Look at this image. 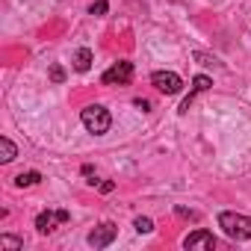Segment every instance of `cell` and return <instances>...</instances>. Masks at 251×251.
I'll list each match as a JSON object with an SVG mask.
<instances>
[{"mask_svg":"<svg viewBox=\"0 0 251 251\" xmlns=\"http://www.w3.org/2000/svg\"><path fill=\"white\" fill-rule=\"evenodd\" d=\"M210 86H213V80H210L207 74H198V77L192 80V89H189V95H186V98H183V103H180V112H186V109H189V103L195 100V95H201V92H207Z\"/></svg>","mask_w":251,"mask_h":251,"instance_id":"cell-8","label":"cell"},{"mask_svg":"<svg viewBox=\"0 0 251 251\" xmlns=\"http://www.w3.org/2000/svg\"><path fill=\"white\" fill-rule=\"evenodd\" d=\"M39 180H42V175H39V172H21V175L15 177V186H18V189H24V186H36Z\"/></svg>","mask_w":251,"mask_h":251,"instance_id":"cell-10","label":"cell"},{"mask_svg":"<svg viewBox=\"0 0 251 251\" xmlns=\"http://www.w3.org/2000/svg\"><path fill=\"white\" fill-rule=\"evenodd\" d=\"M0 160H3V163H12L15 160V145H12V139H0Z\"/></svg>","mask_w":251,"mask_h":251,"instance_id":"cell-11","label":"cell"},{"mask_svg":"<svg viewBox=\"0 0 251 251\" xmlns=\"http://www.w3.org/2000/svg\"><path fill=\"white\" fill-rule=\"evenodd\" d=\"M50 80H53V83H62V80H65L62 65H50Z\"/></svg>","mask_w":251,"mask_h":251,"instance_id":"cell-15","label":"cell"},{"mask_svg":"<svg viewBox=\"0 0 251 251\" xmlns=\"http://www.w3.org/2000/svg\"><path fill=\"white\" fill-rule=\"evenodd\" d=\"M80 121H83V127H86L89 133H95V136L106 133V130H109V124H112V118H109V109H103L100 103H92V106H86V109L80 112Z\"/></svg>","mask_w":251,"mask_h":251,"instance_id":"cell-2","label":"cell"},{"mask_svg":"<svg viewBox=\"0 0 251 251\" xmlns=\"http://www.w3.org/2000/svg\"><path fill=\"white\" fill-rule=\"evenodd\" d=\"M115 233H118V227H115L112 222H103V225H98V227L89 233V245H92V248H106V245L115 239Z\"/></svg>","mask_w":251,"mask_h":251,"instance_id":"cell-6","label":"cell"},{"mask_svg":"<svg viewBox=\"0 0 251 251\" xmlns=\"http://www.w3.org/2000/svg\"><path fill=\"white\" fill-rule=\"evenodd\" d=\"M98 189H100V192H112L115 183H112V180H103V183H98Z\"/></svg>","mask_w":251,"mask_h":251,"instance_id":"cell-17","label":"cell"},{"mask_svg":"<svg viewBox=\"0 0 251 251\" xmlns=\"http://www.w3.org/2000/svg\"><path fill=\"white\" fill-rule=\"evenodd\" d=\"M71 216H68V210H45V213H39V219H36V227H39V233H53L59 225H65Z\"/></svg>","mask_w":251,"mask_h":251,"instance_id":"cell-4","label":"cell"},{"mask_svg":"<svg viewBox=\"0 0 251 251\" xmlns=\"http://www.w3.org/2000/svg\"><path fill=\"white\" fill-rule=\"evenodd\" d=\"M219 227H222L230 239H236V242L251 239V216H242V213H230V210H225V213H219Z\"/></svg>","mask_w":251,"mask_h":251,"instance_id":"cell-1","label":"cell"},{"mask_svg":"<svg viewBox=\"0 0 251 251\" xmlns=\"http://www.w3.org/2000/svg\"><path fill=\"white\" fill-rule=\"evenodd\" d=\"M133 106H136V109H142V112H148V109H151V100H145V98H136V100H133Z\"/></svg>","mask_w":251,"mask_h":251,"instance_id":"cell-16","label":"cell"},{"mask_svg":"<svg viewBox=\"0 0 251 251\" xmlns=\"http://www.w3.org/2000/svg\"><path fill=\"white\" fill-rule=\"evenodd\" d=\"M0 248H24V239H18V236H9V233H3V236H0Z\"/></svg>","mask_w":251,"mask_h":251,"instance_id":"cell-12","label":"cell"},{"mask_svg":"<svg viewBox=\"0 0 251 251\" xmlns=\"http://www.w3.org/2000/svg\"><path fill=\"white\" fill-rule=\"evenodd\" d=\"M151 83H154L163 95H177V92L183 89V80H180V74H175V71H154Z\"/></svg>","mask_w":251,"mask_h":251,"instance_id":"cell-5","label":"cell"},{"mask_svg":"<svg viewBox=\"0 0 251 251\" xmlns=\"http://www.w3.org/2000/svg\"><path fill=\"white\" fill-rule=\"evenodd\" d=\"M106 9H109L106 0H95V3L89 6V15H106Z\"/></svg>","mask_w":251,"mask_h":251,"instance_id":"cell-14","label":"cell"},{"mask_svg":"<svg viewBox=\"0 0 251 251\" xmlns=\"http://www.w3.org/2000/svg\"><path fill=\"white\" fill-rule=\"evenodd\" d=\"M133 80V62H115L112 68L103 71V86H127Z\"/></svg>","mask_w":251,"mask_h":251,"instance_id":"cell-3","label":"cell"},{"mask_svg":"<svg viewBox=\"0 0 251 251\" xmlns=\"http://www.w3.org/2000/svg\"><path fill=\"white\" fill-rule=\"evenodd\" d=\"M183 248H189V251H195V248L213 251V248H216V236H213L210 230H192V233L183 239Z\"/></svg>","mask_w":251,"mask_h":251,"instance_id":"cell-7","label":"cell"},{"mask_svg":"<svg viewBox=\"0 0 251 251\" xmlns=\"http://www.w3.org/2000/svg\"><path fill=\"white\" fill-rule=\"evenodd\" d=\"M74 68H77L80 74H86V71L92 68V50H89V48H80V50L74 53Z\"/></svg>","mask_w":251,"mask_h":251,"instance_id":"cell-9","label":"cell"},{"mask_svg":"<svg viewBox=\"0 0 251 251\" xmlns=\"http://www.w3.org/2000/svg\"><path fill=\"white\" fill-rule=\"evenodd\" d=\"M133 227H136L139 233H151V230H154V222H151L148 216H139V219L133 222Z\"/></svg>","mask_w":251,"mask_h":251,"instance_id":"cell-13","label":"cell"}]
</instances>
